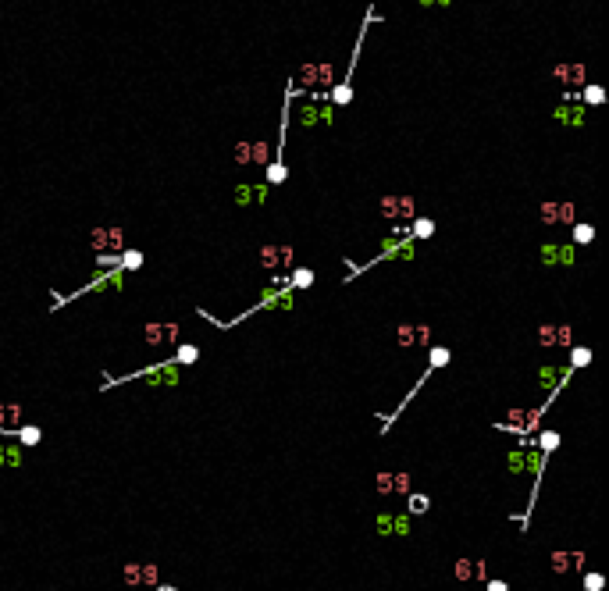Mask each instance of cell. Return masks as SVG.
Returning <instances> with one entry per match:
<instances>
[{
  "mask_svg": "<svg viewBox=\"0 0 609 591\" xmlns=\"http://www.w3.org/2000/svg\"><path fill=\"white\" fill-rule=\"evenodd\" d=\"M374 18H378V8H374V4H367V15H364L360 33H357V43H353L350 68H346V75H343L335 86H328V104H332V107H346V104L353 100V72H357V65H360V50H364V40H367V29H371V22H374Z\"/></svg>",
  "mask_w": 609,
  "mask_h": 591,
  "instance_id": "6da1fadb",
  "label": "cell"
},
{
  "mask_svg": "<svg viewBox=\"0 0 609 591\" xmlns=\"http://www.w3.org/2000/svg\"><path fill=\"white\" fill-rule=\"evenodd\" d=\"M292 303H296V292L292 288H285V285H271L260 300H257V307H249V310H242L239 318H232V321H217V318H210L207 310H196L203 321H210L214 328H235L239 321H246V318H253V314H260V310H292Z\"/></svg>",
  "mask_w": 609,
  "mask_h": 591,
  "instance_id": "7a4b0ae2",
  "label": "cell"
},
{
  "mask_svg": "<svg viewBox=\"0 0 609 591\" xmlns=\"http://www.w3.org/2000/svg\"><path fill=\"white\" fill-rule=\"evenodd\" d=\"M299 86L296 79H289L285 86V104H281V125H278V150H274V161L264 164L267 168V185H281L289 178V168H285V146H289V118H292V100H296Z\"/></svg>",
  "mask_w": 609,
  "mask_h": 591,
  "instance_id": "3957f363",
  "label": "cell"
},
{
  "mask_svg": "<svg viewBox=\"0 0 609 591\" xmlns=\"http://www.w3.org/2000/svg\"><path fill=\"white\" fill-rule=\"evenodd\" d=\"M125 285V271L122 267H100L97 274H93V281H86L82 288H75V292H50V314L54 310H61V307H68V303H75V300H82V296H90V292H107V288H122Z\"/></svg>",
  "mask_w": 609,
  "mask_h": 591,
  "instance_id": "277c9868",
  "label": "cell"
},
{
  "mask_svg": "<svg viewBox=\"0 0 609 591\" xmlns=\"http://www.w3.org/2000/svg\"><path fill=\"white\" fill-rule=\"evenodd\" d=\"M449 360H453V349H449V346H431V349H428V371H424V374L417 378V385H414V389H410V396H406V399H403V403L396 406V413H389V417H385V424H382V435H385V431H389V428L396 424V417H399V413H403V410L410 406V399H414V396H417V392H421V389L428 385L431 371H442V367H449Z\"/></svg>",
  "mask_w": 609,
  "mask_h": 591,
  "instance_id": "5b68a950",
  "label": "cell"
},
{
  "mask_svg": "<svg viewBox=\"0 0 609 591\" xmlns=\"http://www.w3.org/2000/svg\"><path fill=\"white\" fill-rule=\"evenodd\" d=\"M396 256H414V239H406V235H403V239H392V242H389V246H385V249H382L378 256H371L367 264H357V267H353V271H350V274H346L343 281H353L357 274H364V271L378 267L382 260H396Z\"/></svg>",
  "mask_w": 609,
  "mask_h": 591,
  "instance_id": "8992f818",
  "label": "cell"
},
{
  "mask_svg": "<svg viewBox=\"0 0 609 591\" xmlns=\"http://www.w3.org/2000/svg\"><path fill=\"white\" fill-rule=\"evenodd\" d=\"M90 242H93L97 256H114V253L125 249V232H122L118 224H111V228H93Z\"/></svg>",
  "mask_w": 609,
  "mask_h": 591,
  "instance_id": "52a82bcc",
  "label": "cell"
},
{
  "mask_svg": "<svg viewBox=\"0 0 609 591\" xmlns=\"http://www.w3.org/2000/svg\"><path fill=\"white\" fill-rule=\"evenodd\" d=\"M296 260V249L292 246H260V264L274 274H281L285 267H292Z\"/></svg>",
  "mask_w": 609,
  "mask_h": 591,
  "instance_id": "ba28073f",
  "label": "cell"
},
{
  "mask_svg": "<svg viewBox=\"0 0 609 591\" xmlns=\"http://www.w3.org/2000/svg\"><path fill=\"white\" fill-rule=\"evenodd\" d=\"M143 335H146V346H153V349H161V346H178L182 342V328L178 325H146L143 328Z\"/></svg>",
  "mask_w": 609,
  "mask_h": 591,
  "instance_id": "9c48e42d",
  "label": "cell"
},
{
  "mask_svg": "<svg viewBox=\"0 0 609 591\" xmlns=\"http://www.w3.org/2000/svg\"><path fill=\"white\" fill-rule=\"evenodd\" d=\"M382 217L385 221H410V217H417L414 214V196H385L382 200Z\"/></svg>",
  "mask_w": 609,
  "mask_h": 591,
  "instance_id": "30bf717a",
  "label": "cell"
},
{
  "mask_svg": "<svg viewBox=\"0 0 609 591\" xmlns=\"http://www.w3.org/2000/svg\"><path fill=\"white\" fill-rule=\"evenodd\" d=\"M0 438H11V442H18L22 449H29V445H40V442H43V431L33 428V424H22V428H0Z\"/></svg>",
  "mask_w": 609,
  "mask_h": 591,
  "instance_id": "8fae6325",
  "label": "cell"
},
{
  "mask_svg": "<svg viewBox=\"0 0 609 591\" xmlns=\"http://www.w3.org/2000/svg\"><path fill=\"white\" fill-rule=\"evenodd\" d=\"M396 342L406 349V346H428V339H431V328L428 325H399L396 328Z\"/></svg>",
  "mask_w": 609,
  "mask_h": 591,
  "instance_id": "7c38bea8",
  "label": "cell"
},
{
  "mask_svg": "<svg viewBox=\"0 0 609 591\" xmlns=\"http://www.w3.org/2000/svg\"><path fill=\"white\" fill-rule=\"evenodd\" d=\"M538 342L541 346H573V335L566 325H541L538 328Z\"/></svg>",
  "mask_w": 609,
  "mask_h": 591,
  "instance_id": "4fadbf2b",
  "label": "cell"
},
{
  "mask_svg": "<svg viewBox=\"0 0 609 591\" xmlns=\"http://www.w3.org/2000/svg\"><path fill=\"white\" fill-rule=\"evenodd\" d=\"M435 228H438V224H435L431 217H410V221H406V228H403V235H406V239H414V242H421V239H431V235H435Z\"/></svg>",
  "mask_w": 609,
  "mask_h": 591,
  "instance_id": "5bb4252c",
  "label": "cell"
},
{
  "mask_svg": "<svg viewBox=\"0 0 609 591\" xmlns=\"http://www.w3.org/2000/svg\"><path fill=\"white\" fill-rule=\"evenodd\" d=\"M314 267H292L289 271V278H285V288H292V292H303V288H311L314 285Z\"/></svg>",
  "mask_w": 609,
  "mask_h": 591,
  "instance_id": "9a60e30c",
  "label": "cell"
},
{
  "mask_svg": "<svg viewBox=\"0 0 609 591\" xmlns=\"http://www.w3.org/2000/svg\"><path fill=\"white\" fill-rule=\"evenodd\" d=\"M541 217H545V224H563V221H573V207L570 203H541Z\"/></svg>",
  "mask_w": 609,
  "mask_h": 591,
  "instance_id": "2e32d148",
  "label": "cell"
},
{
  "mask_svg": "<svg viewBox=\"0 0 609 591\" xmlns=\"http://www.w3.org/2000/svg\"><path fill=\"white\" fill-rule=\"evenodd\" d=\"M200 357H203V349H200L196 342H178V346H175V357H171V364H175V367H193Z\"/></svg>",
  "mask_w": 609,
  "mask_h": 591,
  "instance_id": "e0dca14e",
  "label": "cell"
},
{
  "mask_svg": "<svg viewBox=\"0 0 609 591\" xmlns=\"http://www.w3.org/2000/svg\"><path fill=\"white\" fill-rule=\"evenodd\" d=\"M453 573H456V580H470V577H485L488 570H485L481 559H456Z\"/></svg>",
  "mask_w": 609,
  "mask_h": 591,
  "instance_id": "ac0fdd59",
  "label": "cell"
},
{
  "mask_svg": "<svg viewBox=\"0 0 609 591\" xmlns=\"http://www.w3.org/2000/svg\"><path fill=\"white\" fill-rule=\"evenodd\" d=\"M378 531H382V534H410V524H406V516L382 513V516H378Z\"/></svg>",
  "mask_w": 609,
  "mask_h": 591,
  "instance_id": "d6986e66",
  "label": "cell"
},
{
  "mask_svg": "<svg viewBox=\"0 0 609 591\" xmlns=\"http://www.w3.org/2000/svg\"><path fill=\"white\" fill-rule=\"evenodd\" d=\"M570 566H573V570H584V555H581V552H556V555H552V570H556V573H566Z\"/></svg>",
  "mask_w": 609,
  "mask_h": 591,
  "instance_id": "ffe728a7",
  "label": "cell"
},
{
  "mask_svg": "<svg viewBox=\"0 0 609 591\" xmlns=\"http://www.w3.org/2000/svg\"><path fill=\"white\" fill-rule=\"evenodd\" d=\"M541 260H545V264H559V260L570 264V260H573V249H570V246H541Z\"/></svg>",
  "mask_w": 609,
  "mask_h": 591,
  "instance_id": "44dd1931",
  "label": "cell"
},
{
  "mask_svg": "<svg viewBox=\"0 0 609 591\" xmlns=\"http://www.w3.org/2000/svg\"><path fill=\"white\" fill-rule=\"evenodd\" d=\"M573 100H581V107H598V104L605 100V90H602V86H584Z\"/></svg>",
  "mask_w": 609,
  "mask_h": 591,
  "instance_id": "7402d4cb",
  "label": "cell"
},
{
  "mask_svg": "<svg viewBox=\"0 0 609 591\" xmlns=\"http://www.w3.org/2000/svg\"><path fill=\"white\" fill-rule=\"evenodd\" d=\"M22 421V406L18 403H0V428H15Z\"/></svg>",
  "mask_w": 609,
  "mask_h": 591,
  "instance_id": "603a6c76",
  "label": "cell"
},
{
  "mask_svg": "<svg viewBox=\"0 0 609 591\" xmlns=\"http://www.w3.org/2000/svg\"><path fill=\"white\" fill-rule=\"evenodd\" d=\"M591 239H595V224L577 221V224H573V246H588Z\"/></svg>",
  "mask_w": 609,
  "mask_h": 591,
  "instance_id": "cb8c5ba5",
  "label": "cell"
},
{
  "mask_svg": "<svg viewBox=\"0 0 609 591\" xmlns=\"http://www.w3.org/2000/svg\"><path fill=\"white\" fill-rule=\"evenodd\" d=\"M588 364H591V349L588 346H570V371L588 367Z\"/></svg>",
  "mask_w": 609,
  "mask_h": 591,
  "instance_id": "d4e9b609",
  "label": "cell"
},
{
  "mask_svg": "<svg viewBox=\"0 0 609 591\" xmlns=\"http://www.w3.org/2000/svg\"><path fill=\"white\" fill-rule=\"evenodd\" d=\"M22 463V445L11 449V445H0V467H18Z\"/></svg>",
  "mask_w": 609,
  "mask_h": 591,
  "instance_id": "484cf974",
  "label": "cell"
},
{
  "mask_svg": "<svg viewBox=\"0 0 609 591\" xmlns=\"http://www.w3.org/2000/svg\"><path fill=\"white\" fill-rule=\"evenodd\" d=\"M406 502H410V506H406V513H414V516L428 513V506H431V499H428V495H414V492L406 495Z\"/></svg>",
  "mask_w": 609,
  "mask_h": 591,
  "instance_id": "4316f807",
  "label": "cell"
},
{
  "mask_svg": "<svg viewBox=\"0 0 609 591\" xmlns=\"http://www.w3.org/2000/svg\"><path fill=\"white\" fill-rule=\"evenodd\" d=\"M378 492L382 495H396V474H378Z\"/></svg>",
  "mask_w": 609,
  "mask_h": 591,
  "instance_id": "83f0119b",
  "label": "cell"
},
{
  "mask_svg": "<svg viewBox=\"0 0 609 591\" xmlns=\"http://www.w3.org/2000/svg\"><path fill=\"white\" fill-rule=\"evenodd\" d=\"M602 584H605L602 573H588V577H584V591H602Z\"/></svg>",
  "mask_w": 609,
  "mask_h": 591,
  "instance_id": "f1b7e54d",
  "label": "cell"
},
{
  "mask_svg": "<svg viewBox=\"0 0 609 591\" xmlns=\"http://www.w3.org/2000/svg\"><path fill=\"white\" fill-rule=\"evenodd\" d=\"M396 495H410V474H396Z\"/></svg>",
  "mask_w": 609,
  "mask_h": 591,
  "instance_id": "f546056e",
  "label": "cell"
}]
</instances>
